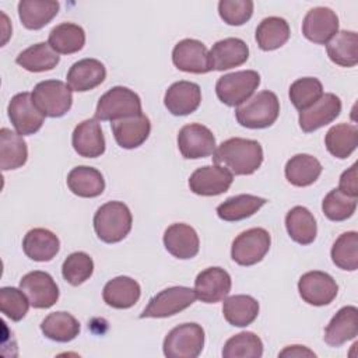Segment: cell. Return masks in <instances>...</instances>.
I'll return each mask as SVG.
<instances>
[{"label":"cell","instance_id":"1","mask_svg":"<svg viewBox=\"0 0 358 358\" xmlns=\"http://www.w3.org/2000/svg\"><path fill=\"white\" fill-rule=\"evenodd\" d=\"M213 159L232 175H252L263 162V148L256 140L232 137L215 148Z\"/></svg>","mask_w":358,"mask_h":358},{"label":"cell","instance_id":"2","mask_svg":"<svg viewBox=\"0 0 358 358\" xmlns=\"http://www.w3.org/2000/svg\"><path fill=\"white\" fill-rule=\"evenodd\" d=\"M131 224V213L122 201H108L102 204L94 215L95 234L105 243L123 241L129 235Z\"/></svg>","mask_w":358,"mask_h":358},{"label":"cell","instance_id":"3","mask_svg":"<svg viewBox=\"0 0 358 358\" xmlns=\"http://www.w3.org/2000/svg\"><path fill=\"white\" fill-rule=\"evenodd\" d=\"M280 115V101L271 91H260L235 109L236 120L248 129H266Z\"/></svg>","mask_w":358,"mask_h":358},{"label":"cell","instance_id":"4","mask_svg":"<svg viewBox=\"0 0 358 358\" xmlns=\"http://www.w3.org/2000/svg\"><path fill=\"white\" fill-rule=\"evenodd\" d=\"M141 113L140 96L127 87L116 85L106 91L98 101L95 109L96 120H119Z\"/></svg>","mask_w":358,"mask_h":358},{"label":"cell","instance_id":"5","mask_svg":"<svg viewBox=\"0 0 358 358\" xmlns=\"http://www.w3.org/2000/svg\"><path fill=\"white\" fill-rule=\"evenodd\" d=\"M71 91L73 90L60 80H45L34 87L31 95L35 106L43 116L60 117L71 108Z\"/></svg>","mask_w":358,"mask_h":358},{"label":"cell","instance_id":"6","mask_svg":"<svg viewBox=\"0 0 358 358\" xmlns=\"http://www.w3.org/2000/svg\"><path fill=\"white\" fill-rule=\"evenodd\" d=\"M204 347V330L197 323H182L164 338L162 350L168 358H196Z\"/></svg>","mask_w":358,"mask_h":358},{"label":"cell","instance_id":"7","mask_svg":"<svg viewBox=\"0 0 358 358\" xmlns=\"http://www.w3.org/2000/svg\"><path fill=\"white\" fill-rule=\"evenodd\" d=\"M260 76L255 70H242L224 74L215 84L218 99L228 106H238L257 90Z\"/></svg>","mask_w":358,"mask_h":358},{"label":"cell","instance_id":"8","mask_svg":"<svg viewBox=\"0 0 358 358\" xmlns=\"http://www.w3.org/2000/svg\"><path fill=\"white\" fill-rule=\"evenodd\" d=\"M271 245L264 228H250L241 232L232 242L231 257L239 266H253L263 260Z\"/></svg>","mask_w":358,"mask_h":358},{"label":"cell","instance_id":"9","mask_svg":"<svg viewBox=\"0 0 358 358\" xmlns=\"http://www.w3.org/2000/svg\"><path fill=\"white\" fill-rule=\"evenodd\" d=\"M196 301L194 289L189 287H169L154 295L143 313L144 317H168L173 316L186 308H189Z\"/></svg>","mask_w":358,"mask_h":358},{"label":"cell","instance_id":"10","mask_svg":"<svg viewBox=\"0 0 358 358\" xmlns=\"http://www.w3.org/2000/svg\"><path fill=\"white\" fill-rule=\"evenodd\" d=\"M298 291L301 298L313 306H324L333 302L337 296L338 285L336 280L319 270L305 273L298 281Z\"/></svg>","mask_w":358,"mask_h":358},{"label":"cell","instance_id":"11","mask_svg":"<svg viewBox=\"0 0 358 358\" xmlns=\"http://www.w3.org/2000/svg\"><path fill=\"white\" fill-rule=\"evenodd\" d=\"M178 147L186 159L206 158L215 151V137L208 127L200 123H190L179 130Z\"/></svg>","mask_w":358,"mask_h":358},{"label":"cell","instance_id":"12","mask_svg":"<svg viewBox=\"0 0 358 358\" xmlns=\"http://www.w3.org/2000/svg\"><path fill=\"white\" fill-rule=\"evenodd\" d=\"M20 288L25 292L31 306L35 309H48L59 299V287L46 271L35 270L27 273L20 281Z\"/></svg>","mask_w":358,"mask_h":358},{"label":"cell","instance_id":"13","mask_svg":"<svg viewBox=\"0 0 358 358\" xmlns=\"http://www.w3.org/2000/svg\"><path fill=\"white\" fill-rule=\"evenodd\" d=\"M7 112L11 124L21 136L36 133L45 120V116L35 106L29 92L15 94L7 106Z\"/></svg>","mask_w":358,"mask_h":358},{"label":"cell","instance_id":"14","mask_svg":"<svg viewBox=\"0 0 358 358\" xmlns=\"http://www.w3.org/2000/svg\"><path fill=\"white\" fill-rule=\"evenodd\" d=\"M234 175L221 165H206L196 169L189 178V187L199 196H218L232 185Z\"/></svg>","mask_w":358,"mask_h":358},{"label":"cell","instance_id":"15","mask_svg":"<svg viewBox=\"0 0 358 358\" xmlns=\"http://www.w3.org/2000/svg\"><path fill=\"white\" fill-rule=\"evenodd\" d=\"M173 64L186 73L204 74L211 71L210 53L206 45L197 39H182L172 50Z\"/></svg>","mask_w":358,"mask_h":358},{"label":"cell","instance_id":"16","mask_svg":"<svg viewBox=\"0 0 358 358\" xmlns=\"http://www.w3.org/2000/svg\"><path fill=\"white\" fill-rule=\"evenodd\" d=\"M338 32V17L329 7L309 10L302 22L303 36L319 45H326Z\"/></svg>","mask_w":358,"mask_h":358},{"label":"cell","instance_id":"17","mask_svg":"<svg viewBox=\"0 0 358 358\" xmlns=\"http://www.w3.org/2000/svg\"><path fill=\"white\" fill-rule=\"evenodd\" d=\"M231 275L221 267H208L194 280L196 298L204 303H215L227 298L231 291Z\"/></svg>","mask_w":358,"mask_h":358},{"label":"cell","instance_id":"18","mask_svg":"<svg viewBox=\"0 0 358 358\" xmlns=\"http://www.w3.org/2000/svg\"><path fill=\"white\" fill-rule=\"evenodd\" d=\"M341 101L337 95L327 92L320 96L312 106L299 112V126L305 133L315 131L338 117Z\"/></svg>","mask_w":358,"mask_h":358},{"label":"cell","instance_id":"19","mask_svg":"<svg viewBox=\"0 0 358 358\" xmlns=\"http://www.w3.org/2000/svg\"><path fill=\"white\" fill-rule=\"evenodd\" d=\"M201 102V90L192 81H176L165 92L164 103L168 112L175 116L193 113Z\"/></svg>","mask_w":358,"mask_h":358},{"label":"cell","instance_id":"20","mask_svg":"<svg viewBox=\"0 0 358 358\" xmlns=\"http://www.w3.org/2000/svg\"><path fill=\"white\" fill-rule=\"evenodd\" d=\"M164 245L173 257L186 260L199 253L200 241L194 228L183 222H176L165 229Z\"/></svg>","mask_w":358,"mask_h":358},{"label":"cell","instance_id":"21","mask_svg":"<svg viewBox=\"0 0 358 358\" xmlns=\"http://www.w3.org/2000/svg\"><path fill=\"white\" fill-rule=\"evenodd\" d=\"M74 151L84 158H96L105 152V137L96 119L78 123L71 136Z\"/></svg>","mask_w":358,"mask_h":358},{"label":"cell","instance_id":"22","mask_svg":"<svg viewBox=\"0 0 358 358\" xmlns=\"http://www.w3.org/2000/svg\"><path fill=\"white\" fill-rule=\"evenodd\" d=\"M208 53L211 70L224 71L243 64L249 57V46L239 38H225L215 42Z\"/></svg>","mask_w":358,"mask_h":358},{"label":"cell","instance_id":"23","mask_svg":"<svg viewBox=\"0 0 358 358\" xmlns=\"http://www.w3.org/2000/svg\"><path fill=\"white\" fill-rule=\"evenodd\" d=\"M151 123L150 119L140 113L112 122V133L116 143L126 150L140 147L150 136Z\"/></svg>","mask_w":358,"mask_h":358},{"label":"cell","instance_id":"24","mask_svg":"<svg viewBox=\"0 0 358 358\" xmlns=\"http://www.w3.org/2000/svg\"><path fill=\"white\" fill-rule=\"evenodd\" d=\"M67 85L77 92L94 90L106 78L103 63L96 59H81L76 62L67 71Z\"/></svg>","mask_w":358,"mask_h":358},{"label":"cell","instance_id":"25","mask_svg":"<svg viewBox=\"0 0 358 358\" xmlns=\"http://www.w3.org/2000/svg\"><path fill=\"white\" fill-rule=\"evenodd\" d=\"M358 336V309L343 306L324 329V341L331 347H340Z\"/></svg>","mask_w":358,"mask_h":358},{"label":"cell","instance_id":"26","mask_svg":"<svg viewBox=\"0 0 358 358\" xmlns=\"http://www.w3.org/2000/svg\"><path fill=\"white\" fill-rule=\"evenodd\" d=\"M59 238L45 228H34L22 239V250L34 262H50L59 253Z\"/></svg>","mask_w":358,"mask_h":358},{"label":"cell","instance_id":"27","mask_svg":"<svg viewBox=\"0 0 358 358\" xmlns=\"http://www.w3.org/2000/svg\"><path fill=\"white\" fill-rule=\"evenodd\" d=\"M140 284L126 275H119L109 280L102 291V298L106 305L116 309H129L140 299Z\"/></svg>","mask_w":358,"mask_h":358},{"label":"cell","instance_id":"28","mask_svg":"<svg viewBox=\"0 0 358 358\" xmlns=\"http://www.w3.org/2000/svg\"><path fill=\"white\" fill-rule=\"evenodd\" d=\"M59 1L52 0H21L18 17L27 29H41L48 25L59 13Z\"/></svg>","mask_w":358,"mask_h":358},{"label":"cell","instance_id":"29","mask_svg":"<svg viewBox=\"0 0 358 358\" xmlns=\"http://www.w3.org/2000/svg\"><path fill=\"white\" fill-rule=\"evenodd\" d=\"M67 186L78 197H96L105 190V179L98 169L81 165L69 172Z\"/></svg>","mask_w":358,"mask_h":358},{"label":"cell","instance_id":"30","mask_svg":"<svg viewBox=\"0 0 358 358\" xmlns=\"http://www.w3.org/2000/svg\"><path fill=\"white\" fill-rule=\"evenodd\" d=\"M322 164L317 158L309 154H296L285 164L287 180L298 187H305L317 180L322 173Z\"/></svg>","mask_w":358,"mask_h":358},{"label":"cell","instance_id":"31","mask_svg":"<svg viewBox=\"0 0 358 358\" xmlns=\"http://www.w3.org/2000/svg\"><path fill=\"white\" fill-rule=\"evenodd\" d=\"M15 62L27 71L42 73L53 70L59 64L60 56L48 42H39L20 52Z\"/></svg>","mask_w":358,"mask_h":358},{"label":"cell","instance_id":"32","mask_svg":"<svg viewBox=\"0 0 358 358\" xmlns=\"http://www.w3.org/2000/svg\"><path fill=\"white\" fill-rule=\"evenodd\" d=\"M285 228L289 238L299 245H309L316 239V220L306 207H292L285 215Z\"/></svg>","mask_w":358,"mask_h":358},{"label":"cell","instance_id":"33","mask_svg":"<svg viewBox=\"0 0 358 358\" xmlns=\"http://www.w3.org/2000/svg\"><path fill=\"white\" fill-rule=\"evenodd\" d=\"M28 159V147L22 136L3 127L0 130V166L3 171L21 168Z\"/></svg>","mask_w":358,"mask_h":358},{"label":"cell","instance_id":"34","mask_svg":"<svg viewBox=\"0 0 358 358\" xmlns=\"http://www.w3.org/2000/svg\"><path fill=\"white\" fill-rule=\"evenodd\" d=\"M222 313L231 326L246 327L257 317L259 302L250 295H232L225 298Z\"/></svg>","mask_w":358,"mask_h":358},{"label":"cell","instance_id":"35","mask_svg":"<svg viewBox=\"0 0 358 358\" xmlns=\"http://www.w3.org/2000/svg\"><path fill=\"white\" fill-rule=\"evenodd\" d=\"M327 56L341 67H354L358 63V35L354 31H340L326 43Z\"/></svg>","mask_w":358,"mask_h":358},{"label":"cell","instance_id":"36","mask_svg":"<svg viewBox=\"0 0 358 358\" xmlns=\"http://www.w3.org/2000/svg\"><path fill=\"white\" fill-rule=\"evenodd\" d=\"M324 144L333 157L344 159L350 157L358 145V127L351 123L336 124L326 133Z\"/></svg>","mask_w":358,"mask_h":358},{"label":"cell","instance_id":"37","mask_svg":"<svg viewBox=\"0 0 358 358\" xmlns=\"http://www.w3.org/2000/svg\"><path fill=\"white\" fill-rule=\"evenodd\" d=\"M266 199L253 196V194H238L227 199L217 207V215L228 222L241 221L252 217L257 213L264 204Z\"/></svg>","mask_w":358,"mask_h":358},{"label":"cell","instance_id":"38","mask_svg":"<svg viewBox=\"0 0 358 358\" xmlns=\"http://www.w3.org/2000/svg\"><path fill=\"white\" fill-rule=\"evenodd\" d=\"M41 330L49 340L57 343H69L78 336L80 323L71 313L53 312L42 320Z\"/></svg>","mask_w":358,"mask_h":358},{"label":"cell","instance_id":"39","mask_svg":"<svg viewBox=\"0 0 358 358\" xmlns=\"http://www.w3.org/2000/svg\"><path fill=\"white\" fill-rule=\"evenodd\" d=\"M48 43L62 55H71L81 50L85 45L84 29L73 22H63L56 25L48 38Z\"/></svg>","mask_w":358,"mask_h":358},{"label":"cell","instance_id":"40","mask_svg":"<svg viewBox=\"0 0 358 358\" xmlns=\"http://www.w3.org/2000/svg\"><path fill=\"white\" fill-rule=\"evenodd\" d=\"M289 25L281 17H267L256 28V42L262 50L281 48L289 39Z\"/></svg>","mask_w":358,"mask_h":358},{"label":"cell","instance_id":"41","mask_svg":"<svg viewBox=\"0 0 358 358\" xmlns=\"http://www.w3.org/2000/svg\"><path fill=\"white\" fill-rule=\"evenodd\" d=\"M333 263L345 271H355L358 268V234L348 231L341 234L331 246Z\"/></svg>","mask_w":358,"mask_h":358},{"label":"cell","instance_id":"42","mask_svg":"<svg viewBox=\"0 0 358 358\" xmlns=\"http://www.w3.org/2000/svg\"><path fill=\"white\" fill-rule=\"evenodd\" d=\"M263 355V343L252 331H242L227 340L222 348L224 358H260Z\"/></svg>","mask_w":358,"mask_h":358},{"label":"cell","instance_id":"43","mask_svg":"<svg viewBox=\"0 0 358 358\" xmlns=\"http://www.w3.org/2000/svg\"><path fill=\"white\" fill-rule=\"evenodd\" d=\"M323 95V85L315 77H302L295 80L289 87V99L301 112L312 106Z\"/></svg>","mask_w":358,"mask_h":358},{"label":"cell","instance_id":"44","mask_svg":"<svg viewBox=\"0 0 358 358\" xmlns=\"http://www.w3.org/2000/svg\"><path fill=\"white\" fill-rule=\"evenodd\" d=\"M94 273V262L85 252H74L66 257L62 266L63 278L77 287L85 282Z\"/></svg>","mask_w":358,"mask_h":358},{"label":"cell","instance_id":"45","mask_svg":"<svg viewBox=\"0 0 358 358\" xmlns=\"http://www.w3.org/2000/svg\"><path fill=\"white\" fill-rule=\"evenodd\" d=\"M357 208V197H351L338 189L330 190L322 203L324 215L331 221H345Z\"/></svg>","mask_w":358,"mask_h":358},{"label":"cell","instance_id":"46","mask_svg":"<svg viewBox=\"0 0 358 358\" xmlns=\"http://www.w3.org/2000/svg\"><path fill=\"white\" fill-rule=\"evenodd\" d=\"M29 305V299L21 288L3 287L0 289L1 312L13 322H20L21 319H24Z\"/></svg>","mask_w":358,"mask_h":358},{"label":"cell","instance_id":"47","mask_svg":"<svg viewBox=\"0 0 358 358\" xmlns=\"http://www.w3.org/2000/svg\"><path fill=\"white\" fill-rule=\"evenodd\" d=\"M220 17L228 25H243L253 14L252 0H221L218 3Z\"/></svg>","mask_w":358,"mask_h":358},{"label":"cell","instance_id":"48","mask_svg":"<svg viewBox=\"0 0 358 358\" xmlns=\"http://www.w3.org/2000/svg\"><path fill=\"white\" fill-rule=\"evenodd\" d=\"M358 175H357V164H352L347 171H344L340 176V183H338V190L343 193L351 196V197H358Z\"/></svg>","mask_w":358,"mask_h":358},{"label":"cell","instance_id":"49","mask_svg":"<svg viewBox=\"0 0 358 358\" xmlns=\"http://www.w3.org/2000/svg\"><path fill=\"white\" fill-rule=\"evenodd\" d=\"M278 357H288V358H302V357H316L313 351H310L305 345H288L282 351H280Z\"/></svg>","mask_w":358,"mask_h":358}]
</instances>
